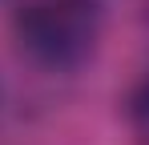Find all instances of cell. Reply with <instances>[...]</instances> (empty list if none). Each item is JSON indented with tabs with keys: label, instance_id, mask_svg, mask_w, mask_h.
Here are the masks:
<instances>
[{
	"label": "cell",
	"instance_id": "1",
	"mask_svg": "<svg viewBox=\"0 0 149 145\" xmlns=\"http://www.w3.org/2000/svg\"><path fill=\"white\" fill-rule=\"evenodd\" d=\"M16 40L32 61L73 69L101 40V8L93 0H28L16 12Z\"/></svg>",
	"mask_w": 149,
	"mask_h": 145
},
{
	"label": "cell",
	"instance_id": "2",
	"mask_svg": "<svg viewBox=\"0 0 149 145\" xmlns=\"http://www.w3.org/2000/svg\"><path fill=\"white\" fill-rule=\"evenodd\" d=\"M129 121L141 137H149V77L129 93Z\"/></svg>",
	"mask_w": 149,
	"mask_h": 145
}]
</instances>
